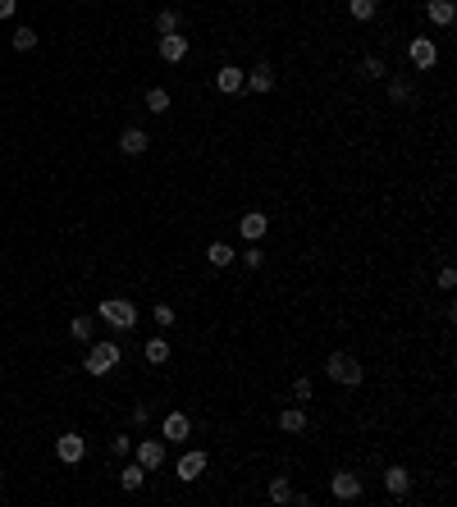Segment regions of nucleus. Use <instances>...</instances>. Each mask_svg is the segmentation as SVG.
<instances>
[{
	"label": "nucleus",
	"instance_id": "f257e3e1",
	"mask_svg": "<svg viewBox=\"0 0 457 507\" xmlns=\"http://www.w3.org/2000/svg\"><path fill=\"white\" fill-rule=\"evenodd\" d=\"M325 375L334 379V384H348V388H352V384H362V375H366V370H362V362H357L352 352H329Z\"/></svg>",
	"mask_w": 457,
	"mask_h": 507
},
{
	"label": "nucleus",
	"instance_id": "f03ea898",
	"mask_svg": "<svg viewBox=\"0 0 457 507\" xmlns=\"http://www.w3.org/2000/svg\"><path fill=\"white\" fill-rule=\"evenodd\" d=\"M101 320H110L114 329H133V325H138V306L124 302V297H105L101 302Z\"/></svg>",
	"mask_w": 457,
	"mask_h": 507
},
{
	"label": "nucleus",
	"instance_id": "7ed1b4c3",
	"mask_svg": "<svg viewBox=\"0 0 457 507\" xmlns=\"http://www.w3.org/2000/svg\"><path fill=\"white\" fill-rule=\"evenodd\" d=\"M83 366H87V375H110V370L119 366V343H92Z\"/></svg>",
	"mask_w": 457,
	"mask_h": 507
},
{
	"label": "nucleus",
	"instance_id": "20e7f679",
	"mask_svg": "<svg viewBox=\"0 0 457 507\" xmlns=\"http://www.w3.org/2000/svg\"><path fill=\"white\" fill-rule=\"evenodd\" d=\"M407 55H412V64H416V69H434V64H439V46H434L430 37H412Z\"/></svg>",
	"mask_w": 457,
	"mask_h": 507
},
{
	"label": "nucleus",
	"instance_id": "39448f33",
	"mask_svg": "<svg viewBox=\"0 0 457 507\" xmlns=\"http://www.w3.org/2000/svg\"><path fill=\"white\" fill-rule=\"evenodd\" d=\"M329 489H334V499L352 503V499H362V475H352V471H338L334 480H329Z\"/></svg>",
	"mask_w": 457,
	"mask_h": 507
},
{
	"label": "nucleus",
	"instance_id": "423d86ee",
	"mask_svg": "<svg viewBox=\"0 0 457 507\" xmlns=\"http://www.w3.org/2000/svg\"><path fill=\"white\" fill-rule=\"evenodd\" d=\"M83 453H87V443H83V434H64V439H55V457H60L64 466H73V462H83Z\"/></svg>",
	"mask_w": 457,
	"mask_h": 507
},
{
	"label": "nucleus",
	"instance_id": "0eeeda50",
	"mask_svg": "<svg viewBox=\"0 0 457 507\" xmlns=\"http://www.w3.org/2000/svg\"><path fill=\"white\" fill-rule=\"evenodd\" d=\"M160 430H165V439H170V443H183V439L192 434V421H188L183 412H170V416H165V425H160Z\"/></svg>",
	"mask_w": 457,
	"mask_h": 507
},
{
	"label": "nucleus",
	"instance_id": "6e6552de",
	"mask_svg": "<svg viewBox=\"0 0 457 507\" xmlns=\"http://www.w3.org/2000/svg\"><path fill=\"white\" fill-rule=\"evenodd\" d=\"M183 55H188V37H179V32L160 37V60H165V64H179Z\"/></svg>",
	"mask_w": 457,
	"mask_h": 507
},
{
	"label": "nucleus",
	"instance_id": "1a4fd4ad",
	"mask_svg": "<svg viewBox=\"0 0 457 507\" xmlns=\"http://www.w3.org/2000/svg\"><path fill=\"white\" fill-rule=\"evenodd\" d=\"M138 462L147 466V471H155V466L165 462V443H160V439H142V443H138Z\"/></svg>",
	"mask_w": 457,
	"mask_h": 507
},
{
	"label": "nucleus",
	"instance_id": "9d476101",
	"mask_svg": "<svg viewBox=\"0 0 457 507\" xmlns=\"http://www.w3.org/2000/svg\"><path fill=\"white\" fill-rule=\"evenodd\" d=\"M384 489H388V499H403V494L412 489V475H407L403 466H388L384 471Z\"/></svg>",
	"mask_w": 457,
	"mask_h": 507
},
{
	"label": "nucleus",
	"instance_id": "9b49d317",
	"mask_svg": "<svg viewBox=\"0 0 457 507\" xmlns=\"http://www.w3.org/2000/svg\"><path fill=\"white\" fill-rule=\"evenodd\" d=\"M242 78H247V73H242L238 64H225V69L215 73V87H220L225 96H233V92H242Z\"/></svg>",
	"mask_w": 457,
	"mask_h": 507
},
{
	"label": "nucleus",
	"instance_id": "f8f14e48",
	"mask_svg": "<svg viewBox=\"0 0 457 507\" xmlns=\"http://www.w3.org/2000/svg\"><path fill=\"white\" fill-rule=\"evenodd\" d=\"M206 471V453H183L179 457V480H197Z\"/></svg>",
	"mask_w": 457,
	"mask_h": 507
},
{
	"label": "nucleus",
	"instance_id": "ddd939ff",
	"mask_svg": "<svg viewBox=\"0 0 457 507\" xmlns=\"http://www.w3.org/2000/svg\"><path fill=\"white\" fill-rule=\"evenodd\" d=\"M142 480H147V466H142V462H133V466H124V471H119V489L124 494H138Z\"/></svg>",
	"mask_w": 457,
	"mask_h": 507
},
{
	"label": "nucleus",
	"instance_id": "4468645a",
	"mask_svg": "<svg viewBox=\"0 0 457 507\" xmlns=\"http://www.w3.org/2000/svg\"><path fill=\"white\" fill-rule=\"evenodd\" d=\"M242 87H251V92H270V87H275V69H270V64H256V69L242 78Z\"/></svg>",
	"mask_w": 457,
	"mask_h": 507
},
{
	"label": "nucleus",
	"instance_id": "2eb2a0df",
	"mask_svg": "<svg viewBox=\"0 0 457 507\" xmlns=\"http://www.w3.org/2000/svg\"><path fill=\"white\" fill-rule=\"evenodd\" d=\"M238 233H242L247 242H256L261 233H266V215H261V210H247V215L238 220Z\"/></svg>",
	"mask_w": 457,
	"mask_h": 507
},
{
	"label": "nucleus",
	"instance_id": "dca6fc26",
	"mask_svg": "<svg viewBox=\"0 0 457 507\" xmlns=\"http://www.w3.org/2000/svg\"><path fill=\"white\" fill-rule=\"evenodd\" d=\"M279 430H284V434H302V430H307V412H302V407L279 412Z\"/></svg>",
	"mask_w": 457,
	"mask_h": 507
},
{
	"label": "nucleus",
	"instance_id": "f3484780",
	"mask_svg": "<svg viewBox=\"0 0 457 507\" xmlns=\"http://www.w3.org/2000/svg\"><path fill=\"white\" fill-rule=\"evenodd\" d=\"M425 14H430V23L449 28L453 18H457V9H453V0H430V5H425Z\"/></svg>",
	"mask_w": 457,
	"mask_h": 507
},
{
	"label": "nucleus",
	"instance_id": "a211bd4d",
	"mask_svg": "<svg viewBox=\"0 0 457 507\" xmlns=\"http://www.w3.org/2000/svg\"><path fill=\"white\" fill-rule=\"evenodd\" d=\"M147 133H142V129H129V133H124V138H119V151L124 155H142V151H147Z\"/></svg>",
	"mask_w": 457,
	"mask_h": 507
},
{
	"label": "nucleus",
	"instance_id": "6ab92c4d",
	"mask_svg": "<svg viewBox=\"0 0 457 507\" xmlns=\"http://www.w3.org/2000/svg\"><path fill=\"white\" fill-rule=\"evenodd\" d=\"M375 9H380V0H348V14H352L357 23H366V18H375Z\"/></svg>",
	"mask_w": 457,
	"mask_h": 507
},
{
	"label": "nucleus",
	"instance_id": "aec40b11",
	"mask_svg": "<svg viewBox=\"0 0 457 507\" xmlns=\"http://www.w3.org/2000/svg\"><path fill=\"white\" fill-rule=\"evenodd\" d=\"M357 73H362V78H371V83H375V78H384V73H388V64L380 60V55H366V60L357 64Z\"/></svg>",
	"mask_w": 457,
	"mask_h": 507
},
{
	"label": "nucleus",
	"instance_id": "412c9836",
	"mask_svg": "<svg viewBox=\"0 0 457 507\" xmlns=\"http://www.w3.org/2000/svg\"><path fill=\"white\" fill-rule=\"evenodd\" d=\"M179 23H183V18H179V14H174V9H160V14H155V32H160V37H170V32H179Z\"/></svg>",
	"mask_w": 457,
	"mask_h": 507
},
{
	"label": "nucleus",
	"instance_id": "4be33fe9",
	"mask_svg": "<svg viewBox=\"0 0 457 507\" xmlns=\"http://www.w3.org/2000/svg\"><path fill=\"white\" fill-rule=\"evenodd\" d=\"M206 256H210V266H215V270H225L229 261H233V247H229V242H210Z\"/></svg>",
	"mask_w": 457,
	"mask_h": 507
},
{
	"label": "nucleus",
	"instance_id": "5701e85b",
	"mask_svg": "<svg viewBox=\"0 0 457 507\" xmlns=\"http://www.w3.org/2000/svg\"><path fill=\"white\" fill-rule=\"evenodd\" d=\"M142 357H147V362H151V366H160V362H170V343H165V338H151V343H147V352H142Z\"/></svg>",
	"mask_w": 457,
	"mask_h": 507
},
{
	"label": "nucleus",
	"instance_id": "b1692460",
	"mask_svg": "<svg viewBox=\"0 0 457 507\" xmlns=\"http://www.w3.org/2000/svg\"><path fill=\"white\" fill-rule=\"evenodd\" d=\"M147 110H151V114H165V110H170V92H165V87H151V92H147Z\"/></svg>",
	"mask_w": 457,
	"mask_h": 507
},
{
	"label": "nucleus",
	"instance_id": "393cba45",
	"mask_svg": "<svg viewBox=\"0 0 457 507\" xmlns=\"http://www.w3.org/2000/svg\"><path fill=\"white\" fill-rule=\"evenodd\" d=\"M69 334L78 338V343H92V316H78L73 325H69Z\"/></svg>",
	"mask_w": 457,
	"mask_h": 507
},
{
	"label": "nucleus",
	"instance_id": "a878e982",
	"mask_svg": "<svg viewBox=\"0 0 457 507\" xmlns=\"http://www.w3.org/2000/svg\"><path fill=\"white\" fill-rule=\"evenodd\" d=\"M9 42H14V51H32V46H37V32H32V28H18Z\"/></svg>",
	"mask_w": 457,
	"mask_h": 507
},
{
	"label": "nucleus",
	"instance_id": "bb28decb",
	"mask_svg": "<svg viewBox=\"0 0 457 507\" xmlns=\"http://www.w3.org/2000/svg\"><path fill=\"white\" fill-rule=\"evenodd\" d=\"M270 499H275V503H288V499H293V489H288L284 475H275V480H270Z\"/></svg>",
	"mask_w": 457,
	"mask_h": 507
},
{
	"label": "nucleus",
	"instance_id": "cd10ccee",
	"mask_svg": "<svg viewBox=\"0 0 457 507\" xmlns=\"http://www.w3.org/2000/svg\"><path fill=\"white\" fill-rule=\"evenodd\" d=\"M388 96H393V101H412V83H407V78H393V83H388Z\"/></svg>",
	"mask_w": 457,
	"mask_h": 507
},
{
	"label": "nucleus",
	"instance_id": "c85d7f7f",
	"mask_svg": "<svg viewBox=\"0 0 457 507\" xmlns=\"http://www.w3.org/2000/svg\"><path fill=\"white\" fill-rule=\"evenodd\" d=\"M439 288H444V292H453V288H457V270H453V266H444V270H439Z\"/></svg>",
	"mask_w": 457,
	"mask_h": 507
},
{
	"label": "nucleus",
	"instance_id": "c756f323",
	"mask_svg": "<svg viewBox=\"0 0 457 507\" xmlns=\"http://www.w3.org/2000/svg\"><path fill=\"white\" fill-rule=\"evenodd\" d=\"M155 325L170 329V325H174V306H165V302H160V306H155Z\"/></svg>",
	"mask_w": 457,
	"mask_h": 507
},
{
	"label": "nucleus",
	"instance_id": "7c9ffc66",
	"mask_svg": "<svg viewBox=\"0 0 457 507\" xmlns=\"http://www.w3.org/2000/svg\"><path fill=\"white\" fill-rule=\"evenodd\" d=\"M293 398L297 402H311V379H293Z\"/></svg>",
	"mask_w": 457,
	"mask_h": 507
},
{
	"label": "nucleus",
	"instance_id": "2f4dec72",
	"mask_svg": "<svg viewBox=\"0 0 457 507\" xmlns=\"http://www.w3.org/2000/svg\"><path fill=\"white\" fill-rule=\"evenodd\" d=\"M242 261H247L251 270H261V266H266V251H261V247H247V256H242Z\"/></svg>",
	"mask_w": 457,
	"mask_h": 507
},
{
	"label": "nucleus",
	"instance_id": "473e14b6",
	"mask_svg": "<svg viewBox=\"0 0 457 507\" xmlns=\"http://www.w3.org/2000/svg\"><path fill=\"white\" fill-rule=\"evenodd\" d=\"M14 14V0H0V18H9Z\"/></svg>",
	"mask_w": 457,
	"mask_h": 507
}]
</instances>
